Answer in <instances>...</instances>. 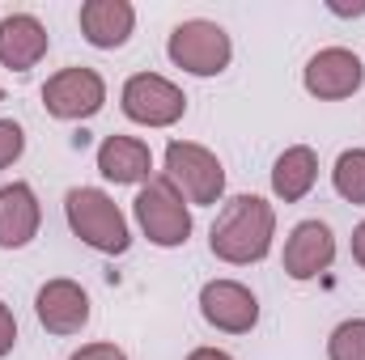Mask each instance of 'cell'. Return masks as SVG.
Returning <instances> with one entry per match:
<instances>
[{
	"mask_svg": "<svg viewBox=\"0 0 365 360\" xmlns=\"http://www.w3.org/2000/svg\"><path fill=\"white\" fill-rule=\"evenodd\" d=\"M13 344H17V318H13V309L0 301V360L13 352Z\"/></svg>",
	"mask_w": 365,
	"mask_h": 360,
	"instance_id": "ffe728a7",
	"label": "cell"
},
{
	"mask_svg": "<svg viewBox=\"0 0 365 360\" xmlns=\"http://www.w3.org/2000/svg\"><path fill=\"white\" fill-rule=\"evenodd\" d=\"M0 97H4V90H0Z\"/></svg>",
	"mask_w": 365,
	"mask_h": 360,
	"instance_id": "cb8c5ba5",
	"label": "cell"
},
{
	"mask_svg": "<svg viewBox=\"0 0 365 360\" xmlns=\"http://www.w3.org/2000/svg\"><path fill=\"white\" fill-rule=\"evenodd\" d=\"M200 314L208 327H217L225 335H247L259 322V301L238 280H208L200 288Z\"/></svg>",
	"mask_w": 365,
	"mask_h": 360,
	"instance_id": "9c48e42d",
	"label": "cell"
},
{
	"mask_svg": "<svg viewBox=\"0 0 365 360\" xmlns=\"http://www.w3.org/2000/svg\"><path fill=\"white\" fill-rule=\"evenodd\" d=\"M119 102H123V115H128L132 123H145V127H170V123H179L182 110H187L182 90L175 81L158 77V73H136V77H128Z\"/></svg>",
	"mask_w": 365,
	"mask_h": 360,
	"instance_id": "8992f818",
	"label": "cell"
},
{
	"mask_svg": "<svg viewBox=\"0 0 365 360\" xmlns=\"http://www.w3.org/2000/svg\"><path fill=\"white\" fill-rule=\"evenodd\" d=\"M314 182H319V157H314V149L293 144V149H284V153L276 157V166H272V191L284 199V203L306 199Z\"/></svg>",
	"mask_w": 365,
	"mask_h": 360,
	"instance_id": "2e32d148",
	"label": "cell"
},
{
	"mask_svg": "<svg viewBox=\"0 0 365 360\" xmlns=\"http://www.w3.org/2000/svg\"><path fill=\"white\" fill-rule=\"evenodd\" d=\"M187 360H234V356H230V352H221V348H195Z\"/></svg>",
	"mask_w": 365,
	"mask_h": 360,
	"instance_id": "603a6c76",
	"label": "cell"
},
{
	"mask_svg": "<svg viewBox=\"0 0 365 360\" xmlns=\"http://www.w3.org/2000/svg\"><path fill=\"white\" fill-rule=\"evenodd\" d=\"M272 233H276L272 203L259 199V195H234V199L221 208V216L212 221L208 246H212V255H217L221 263L247 268V263L268 259Z\"/></svg>",
	"mask_w": 365,
	"mask_h": 360,
	"instance_id": "6da1fadb",
	"label": "cell"
},
{
	"mask_svg": "<svg viewBox=\"0 0 365 360\" xmlns=\"http://www.w3.org/2000/svg\"><path fill=\"white\" fill-rule=\"evenodd\" d=\"M68 360H128V356H123V348H115V344H86L81 352H73Z\"/></svg>",
	"mask_w": 365,
	"mask_h": 360,
	"instance_id": "44dd1931",
	"label": "cell"
},
{
	"mask_svg": "<svg viewBox=\"0 0 365 360\" xmlns=\"http://www.w3.org/2000/svg\"><path fill=\"white\" fill-rule=\"evenodd\" d=\"M43 208L30 182H9L0 186V250H21L38 238Z\"/></svg>",
	"mask_w": 365,
	"mask_h": 360,
	"instance_id": "7c38bea8",
	"label": "cell"
},
{
	"mask_svg": "<svg viewBox=\"0 0 365 360\" xmlns=\"http://www.w3.org/2000/svg\"><path fill=\"white\" fill-rule=\"evenodd\" d=\"M327 360H365V318H349L331 331Z\"/></svg>",
	"mask_w": 365,
	"mask_h": 360,
	"instance_id": "ac0fdd59",
	"label": "cell"
},
{
	"mask_svg": "<svg viewBox=\"0 0 365 360\" xmlns=\"http://www.w3.org/2000/svg\"><path fill=\"white\" fill-rule=\"evenodd\" d=\"M98 170H102V179H110L115 186L149 182L153 153H149V144L136 140V136H106V140L98 144Z\"/></svg>",
	"mask_w": 365,
	"mask_h": 360,
	"instance_id": "9a60e30c",
	"label": "cell"
},
{
	"mask_svg": "<svg viewBox=\"0 0 365 360\" xmlns=\"http://www.w3.org/2000/svg\"><path fill=\"white\" fill-rule=\"evenodd\" d=\"M331 259H336V233H331V225H323V221L293 225V233L284 242V271L293 280L323 275V271L331 268Z\"/></svg>",
	"mask_w": 365,
	"mask_h": 360,
	"instance_id": "8fae6325",
	"label": "cell"
},
{
	"mask_svg": "<svg viewBox=\"0 0 365 360\" xmlns=\"http://www.w3.org/2000/svg\"><path fill=\"white\" fill-rule=\"evenodd\" d=\"M331 182L340 191V199L349 203H365V149H349L340 153L336 170H331Z\"/></svg>",
	"mask_w": 365,
	"mask_h": 360,
	"instance_id": "e0dca14e",
	"label": "cell"
},
{
	"mask_svg": "<svg viewBox=\"0 0 365 360\" xmlns=\"http://www.w3.org/2000/svg\"><path fill=\"white\" fill-rule=\"evenodd\" d=\"M106 102V81L86 68V64H73V68H60L56 77H47L43 85V106L47 115L56 119H93Z\"/></svg>",
	"mask_w": 365,
	"mask_h": 360,
	"instance_id": "52a82bcc",
	"label": "cell"
},
{
	"mask_svg": "<svg viewBox=\"0 0 365 360\" xmlns=\"http://www.w3.org/2000/svg\"><path fill=\"white\" fill-rule=\"evenodd\" d=\"M166 55H170L175 68L191 73V77H217V73L230 68L234 43H230V34H225L217 21L191 17V21H179V26L170 30Z\"/></svg>",
	"mask_w": 365,
	"mask_h": 360,
	"instance_id": "3957f363",
	"label": "cell"
},
{
	"mask_svg": "<svg viewBox=\"0 0 365 360\" xmlns=\"http://www.w3.org/2000/svg\"><path fill=\"white\" fill-rule=\"evenodd\" d=\"M21 153H26V132H21V123L0 119V170H9Z\"/></svg>",
	"mask_w": 365,
	"mask_h": 360,
	"instance_id": "d6986e66",
	"label": "cell"
},
{
	"mask_svg": "<svg viewBox=\"0 0 365 360\" xmlns=\"http://www.w3.org/2000/svg\"><path fill=\"white\" fill-rule=\"evenodd\" d=\"M34 314L51 335H77L90 322V297L77 280H47L34 297Z\"/></svg>",
	"mask_w": 365,
	"mask_h": 360,
	"instance_id": "30bf717a",
	"label": "cell"
},
{
	"mask_svg": "<svg viewBox=\"0 0 365 360\" xmlns=\"http://www.w3.org/2000/svg\"><path fill=\"white\" fill-rule=\"evenodd\" d=\"M302 85L319 102L353 97L365 85V64H361V55H353L349 47H323L319 55H310V64L302 73Z\"/></svg>",
	"mask_w": 365,
	"mask_h": 360,
	"instance_id": "ba28073f",
	"label": "cell"
},
{
	"mask_svg": "<svg viewBox=\"0 0 365 360\" xmlns=\"http://www.w3.org/2000/svg\"><path fill=\"white\" fill-rule=\"evenodd\" d=\"M353 259H357V263L365 268V221L357 225V229H353Z\"/></svg>",
	"mask_w": 365,
	"mask_h": 360,
	"instance_id": "7402d4cb",
	"label": "cell"
},
{
	"mask_svg": "<svg viewBox=\"0 0 365 360\" xmlns=\"http://www.w3.org/2000/svg\"><path fill=\"white\" fill-rule=\"evenodd\" d=\"M166 179L175 182V191L187 203H217L225 191V170H221L217 153H208L204 144H191V140L166 144Z\"/></svg>",
	"mask_w": 365,
	"mask_h": 360,
	"instance_id": "5b68a950",
	"label": "cell"
},
{
	"mask_svg": "<svg viewBox=\"0 0 365 360\" xmlns=\"http://www.w3.org/2000/svg\"><path fill=\"white\" fill-rule=\"evenodd\" d=\"M132 26H136V9L128 0H86L81 4V34L90 47L102 51H115L132 38Z\"/></svg>",
	"mask_w": 365,
	"mask_h": 360,
	"instance_id": "5bb4252c",
	"label": "cell"
},
{
	"mask_svg": "<svg viewBox=\"0 0 365 360\" xmlns=\"http://www.w3.org/2000/svg\"><path fill=\"white\" fill-rule=\"evenodd\" d=\"M136 225L145 229V238L153 246H166V250L182 246L191 238V208H187V199L175 191V182L166 174H158V179H149L140 186V195H136Z\"/></svg>",
	"mask_w": 365,
	"mask_h": 360,
	"instance_id": "277c9868",
	"label": "cell"
},
{
	"mask_svg": "<svg viewBox=\"0 0 365 360\" xmlns=\"http://www.w3.org/2000/svg\"><path fill=\"white\" fill-rule=\"evenodd\" d=\"M47 26L34 13H9L0 21V64L13 73H30L43 55H47Z\"/></svg>",
	"mask_w": 365,
	"mask_h": 360,
	"instance_id": "4fadbf2b",
	"label": "cell"
},
{
	"mask_svg": "<svg viewBox=\"0 0 365 360\" xmlns=\"http://www.w3.org/2000/svg\"><path fill=\"white\" fill-rule=\"evenodd\" d=\"M64 216H68V229L102 255H123L132 246V233H128L119 203L98 186H73L64 195Z\"/></svg>",
	"mask_w": 365,
	"mask_h": 360,
	"instance_id": "7a4b0ae2",
	"label": "cell"
}]
</instances>
